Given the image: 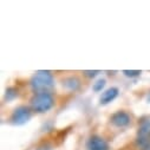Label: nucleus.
Segmentation results:
<instances>
[{
	"label": "nucleus",
	"mask_w": 150,
	"mask_h": 150,
	"mask_svg": "<svg viewBox=\"0 0 150 150\" xmlns=\"http://www.w3.org/2000/svg\"><path fill=\"white\" fill-rule=\"evenodd\" d=\"M31 86L33 91L39 92H49L47 90L53 86V76L50 71H37V73L31 79Z\"/></svg>",
	"instance_id": "obj_1"
},
{
	"label": "nucleus",
	"mask_w": 150,
	"mask_h": 150,
	"mask_svg": "<svg viewBox=\"0 0 150 150\" xmlns=\"http://www.w3.org/2000/svg\"><path fill=\"white\" fill-rule=\"evenodd\" d=\"M54 105V98L50 92H39L35 93L31 98V109L35 112H47Z\"/></svg>",
	"instance_id": "obj_2"
},
{
	"label": "nucleus",
	"mask_w": 150,
	"mask_h": 150,
	"mask_svg": "<svg viewBox=\"0 0 150 150\" xmlns=\"http://www.w3.org/2000/svg\"><path fill=\"white\" fill-rule=\"evenodd\" d=\"M31 120V109L25 105L18 106L11 116V121L16 125H24Z\"/></svg>",
	"instance_id": "obj_3"
},
{
	"label": "nucleus",
	"mask_w": 150,
	"mask_h": 150,
	"mask_svg": "<svg viewBox=\"0 0 150 150\" xmlns=\"http://www.w3.org/2000/svg\"><path fill=\"white\" fill-rule=\"evenodd\" d=\"M150 142V118L143 120L139 124L137 132V143L141 148Z\"/></svg>",
	"instance_id": "obj_4"
},
{
	"label": "nucleus",
	"mask_w": 150,
	"mask_h": 150,
	"mask_svg": "<svg viewBox=\"0 0 150 150\" xmlns=\"http://www.w3.org/2000/svg\"><path fill=\"white\" fill-rule=\"evenodd\" d=\"M110 121L117 128H124V127H128L130 124L131 117H130V115L128 114V112H125L123 110H120V111L115 112V114L110 117Z\"/></svg>",
	"instance_id": "obj_5"
},
{
	"label": "nucleus",
	"mask_w": 150,
	"mask_h": 150,
	"mask_svg": "<svg viewBox=\"0 0 150 150\" xmlns=\"http://www.w3.org/2000/svg\"><path fill=\"white\" fill-rule=\"evenodd\" d=\"M86 148L88 150H109V143L100 136L93 135L89 138L88 143H86Z\"/></svg>",
	"instance_id": "obj_6"
},
{
	"label": "nucleus",
	"mask_w": 150,
	"mask_h": 150,
	"mask_svg": "<svg viewBox=\"0 0 150 150\" xmlns=\"http://www.w3.org/2000/svg\"><path fill=\"white\" fill-rule=\"evenodd\" d=\"M118 93H120V90H118V88L112 86V88H110V89L105 90V91L102 93V96H100V98H99V103H100L102 105L109 104L110 102L115 100V99L117 98Z\"/></svg>",
	"instance_id": "obj_7"
},
{
	"label": "nucleus",
	"mask_w": 150,
	"mask_h": 150,
	"mask_svg": "<svg viewBox=\"0 0 150 150\" xmlns=\"http://www.w3.org/2000/svg\"><path fill=\"white\" fill-rule=\"evenodd\" d=\"M63 86H65L70 91H76L81 86V81L77 77H69L63 81Z\"/></svg>",
	"instance_id": "obj_8"
},
{
	"label": "nucleus",
	"mask_w": 150,
	"mask_h": 150,
	"mask_svg": "<svg viewBox=\"0 0 150 150\" xmlns=\"http://www.w3.org/2000/svg\"><path fill=\"white\" fill-rule=\"evenodd\" d=\"M105 84H106V81H105V79H98L96 83H93L92 89H93V91L99 92V91H102V90L104 89Z\"/></svg>",
	"instance_id": "obj_9"
},
{
	"label": "nucleus",
	"mask_w": 150,
	"mask_h": 150,
	"mask_svg": "<svg viewBox=\"0 0 150 150\" xmlns=\"http://www.w3.org/2000/svg\"><path fill=\"white\" fill-rule=\"evenodd\" d=\"M123 73H124V76H127V77L134 78V77L139 76V74H141V71H139V70H124Z\"/></svg>",
	"instance_id": "obj_10"
},
{
	"label": "nucleus",
	"mask_w": 150,
	"mask_h": 150,
	"mask_svg": "<svg viewBox=\"0 0 150 150\" xmlns=\"http://www.w3.org/2000/svg\"><path fill=\"white\" fill-rule=\"evenodd\" d=\"M16 96H17L16 89H13V88H8V89L6 90V99H7V100H11V99H13Z\"/></svg>",
	"instance_id": "obj_11"
},
{
	"label": "nucleus",
	"mask_w": 150,
	"mask_h": 150,
	"mask_svg": "<svg viewBox=\"0 0 150 150\" xmlns=\"http://www.w3.org/2000/svg\"><path fill=\"white\" fill-rule=\"evenodd\" d=\"M98 73H99V71H84V74L86 77H90V78L96 77Z\"/></svg>",
	"instance_id": "obj_12"
},
{
	"label": "nucleus",
	"mask_w": 150,
	"mask_h": 150,
	"mask_svg": "<svg viewBox=\"0 0 150 150\" xmlns=\"http://www.w3.org/2000/svg\"><path fill=\"white\" fill-rule=\"evenodd\" d=\"M142 150H150V142H149L148 144H145V145L142 148Z\"/></svg>",
	"instance_id": "obj_13"
},
{
	"label": "nucleus",
	"mask_w": 150,
	"mask_h": 150,
	"mask_svg": "<svg viewBox=\"0 0 150 150\" xmlns=\"http://www.w3.org/2000/svg\"><path fill=\"white\" fill-rule=\"evenodd\" d=\"M148 100H149V102H150V96H149V97H148Z\"/></svg>",
	"instance_id": "obj_14"
}]
</instances>
